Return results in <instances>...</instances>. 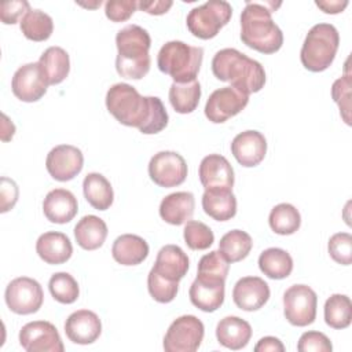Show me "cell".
<instances>
[{"label": "cell", "instance_id": "cell-5", "mask_svg": "<svg viewBox=\"0 0 352 352\" xmlns=\"http://www.w3.org/2000/svg\"><path fill=\"white\" fill-rule=\"evenodd\" d=\"M202 59V47L172 40L161 47L157 55V66L162 73L170 76L173 82H190L197 80Z\"/></svg>", "mask_w": 352, "mask_h": 352}, {"label": "cell", "instance_id": "cell-31", "mask_svg": "<svg viewBox=\"0 0 352 352\" xmlns=\"http://www.w3.org/2000/svg\"><path fill=\"white\" fill-rule=\"evenodd\" d=\"M258 268L271 279H285L293 271V258L280 248H268L258 256Z\"/></svg>", "mask_w": 352, "mask_h": 352}, {"label": "cell", "instance_id": "cell-9", "mask_svg": "<svg viewBox=\"0 0 352 352\" xmlns=\"http://www.w3.org/2000/svg\"><path fill=\"white\" fill-rule=\"evenodd\" d=\"M4 298L11 312L18 315H30L41 308L44 293L41 285L36 279L19 276L7 285Z\"/></svg>", "mask_w": 352, "mask_h": 352}, {"label": "cell", "instance_id": "cell-27", "mask_svg": "<svg viewBox=\"0 0 352 352\" xmlns=\"http://www.w3.org/2000/svg\"><path fill=\"white\" fill-rule=\"evenodd\" d=\"M38 65L48 85L60 84L70 72V58L62 47H48L41 54Z\"/></svg>", "mask_w": 352, "mask_h": 352}, {"label": "cell", "instance_id": "cell-34", "mask_svg": "<svg viewBox=\"0 0 352 352\" xmlns=\"http://www.w3.org/2000/svg\"><path fill=\"white\" fill-rule=\"evenodd\" d=\"M19 28L28 40L45 41L54 32V21L41 10H30L21 19Z\"/></svg>", "mask_w": 352, "mask_h": 352}, {"label": "cell", "instance_id": "cell-39", "mask_svg": "<svg viewBox=\"0 0 352 352\" xmlns=\"http://www.w3.org/2000/svg\"><path fill=\"white\" fill-rule=\"evenodd\" d=\"M186 245L191 250H206L214 242L213 231L202 221L188 220L183 230Z\"/></svg>", "mask_w": 352, "mask_h": 352}, {"label": "cell", "instance_id": "cell-16", "mask_svg": "<svg viewBox=\"0 0 352 352\" xmlns=\"http://www.w3.org/2000/svg\"><path fill=\"white\" fill-rule=\"evenodd\" d=\"M199 180L205 190H232L234 169L220 154H209L199 164Z\"/></svg>", "mask_w": 352, "mask_h": 352}, {"label": "cell", "instance_id": "cell-22", "mask_svg": "<svg viewBox=\"0 0 352 352\" xmlns=\"http://www.w3.org/2000/svg\"><path fill=\"white\" fill-rule=\"evenodd\" d=\"M194 208L195 198L192 192L176 191L162 198L160 204V216L168 224L182 226L192 217Z\"/></svg>", "mask_w": 352, "mask_h": 352}, {"label": "cell", "instance_id": "cell-21", "mask_svg": "<svg viewBox=\"0 0 352 352\" xmlns=\"http://www.w3.org/2000/svg\"><path fill=\"white\" fill-rule=\"evenodd\" d=\"M38 257L52 265L66 263L73 254V246L67 235L58 231H48L38 236L36 242Z\"/></svg>", "mask_w": 352, "mask_h": 352}, {"label": "cell", "instance_id": "cell-6", "mask_svg": "<svg viewBox=\"0 0 352 352\" xmlns=\"http://www.w3.org/2000/svg\"><path fill=\"white\" fill-rule=\"evenodd\" d=\"M338 45L340 34L331 23L314 25L308 30L300 51L302 66L314 73L326 70L333 63Z\"/></svg>", "mask_w": 352, "mask_h": 352}, {"label": "cell", "instance_id": "cell-2", "mask_svg": "<svg viewBox=\"0 0 352 352\" xmlns=\"http://www.w3.org/2000/svg\"><path fill=\"white\" fill-rule=\"evenodd\" d=\"M278 6L274 3H246L241 14V40L245 45L261 54H275L280 50L283 33L271 16Z\"/></svg>", "mask_w": 352, "mask_h": 352}, {"label": "cell", "instance_id": "cell-29", "mask_svg": "<svg viewBox=\"0 0 352 352\" xmlns=\"http://www.w3.org/2000/svg\"><path fill=\"white\" fill-rule=\"evenodd\" d=\"M202 209L212 219L227 221L236 214V198L232 190H205Z\"/></svg>", "mask_w": 352, "mask_h": 352}, {"label": "cell", "instance_id": "cell-17", "mask_svg": "<svg viewBox=\"0 0 352 352\" xmlns=\"http://www.w3.org/2000/svg\"><path fill=\"white\" fill-rule=\"evenodd\" d=\"M231 153L242 166H257L267 154V140L258 131H243L232 139Z\"/></svg>", "mask_w": 352, "mask_h": 352}, {"label": "cell", "instance_id": "cell-32", "mask_svg": "<svg viewBox=\"0 0 352 352\" xmlns=\"http://www.w3.org/2000/svg\"><path fill=\"white\" fill-rule=\"evenodd\" d=\"M201 84L194 80L190 82H173L169 88V102L176 113H192L199 103Z\"/></svg>", "mask_w": 352, "mask_h": 352}, {"label": "cell", "instance_id": "cell-41", "mask_svg": "<svg viewBox=\"0 0 352 352\" xmlns=\"http://www.w3.org/2000/svg\"><path fill=\"white\" fill-rule=\"evenodd\" d=\"M330 257L342 265L352 263V235L349 232H337L330 236L327 243Z\"/></svg>", "mask_w": 352, "mask_h": 352}, {"label": "cell", "instance_id": "cell-23", "mask_svg": "<svg viewBox=\"0 0 352 352\" xmlns=\"http://www.w3.org/2000/svg\"><path fill=\"white\" fill-rule=\"evenodd\" d=\"M188 257L184 250L177 245H165L157 253L155 264L153 270H155L161 276L179 282L183 279L188 271Z\"/></svg>", "mask_w": 352, "mask_h": 352}, {"label": "cell", "instance_id": "cell-8", "mask_svg": "<svg viewBox=\"0 0 352 352\" xmlns=\"http://www.w3.org/2000/svg\"><path fill=\"white\" fill-rule=\"evenodd\" d=\"M204 334V323L197 316H179L165 333L164 349L166 352H194L199 348Z\"/></svg>", "mask_w": 352, "mask_h": 352}, {"label": "cell", "instance_id": "cell-28", "mask_svg": "<svg viewBox=\"0 0 352 352\" xmlns=\"http://www.w3.org/2000/svg\"><path fill=\"white\" fill-rule=\"evenodd\" d=\"M107 232L106 223L95 214L81 217L74 227L76 242L84 250L99 249L104 243Z\"/></svg>", "mask_w": 352, "mask_h": 352}, {"label": "cell", "instance_id": "cell-4", "mask_svg": "<svg viewBox=\"0 0 352 352\" xmlns=\"http://www.w3.org/2000/svg\"><path fill=\"white\" fill-rule=\"evenodd\" d=\"M117 73L129 80H140L150 70L151 38L146 29L139 25H128L116 36Z\"/></svg>", "mask_w": 352, "mask_h": 352}, {"label": "cell", "instance_id": "cell-19", "mask_svg": "<svg viewBox=\"0 0 352 352\" xmlns=\"http://www.w3.org/2000/svg\"><path fill=\"white\" fill-rule=\"evenodd\" d=\"M270 298L268 283L258 276H243L232 289V300L242 311H257Z\"/></svg>", "mask_w": 352, "mask_h": 352}, {"label": "cell", "instance_id": "cell-12", "mask_svg": "<svg viewBox=\"0 0 352 352\" xmlns=\"http://www.w3.org/2000/svg\"><path fill=\"white\" fill-rule=\"evenodd\" d=\"M249 103V95L234 87H223L213 91L205 104V116L213 124H223L241 113Z\"/></svg>", "mask_w": 352, "mask_h": 352}, {"label": "cell", "instance_id": "cell-18", "mask_svg": "<svg viewBox=\"0 0 352 352\" xmlns=\"http://www.w3.org/2000/svg\"><path fill=\"white\" fill-rule=\"evenodd\" d=\"M65 333L72 342L88 345L99 338L102 333V322L94 311L78 309L67 316L65 322Z\"/></svg>", "mask_w": 352, "mask_h": 352}, {"label": "cell", "instance_id": "cell-42", "mask_svg": "<svg viewBox=\"0 0 352 352\" xmlns=\"http://www.w3.org/2000/svg\"><path fill=\"white\" fill-rule=\"evenodd\" d=\"M333 100L340 107V114L345 124L351 125V77L348 74L337 78L331 87Z\"/></svg>", "mask_w": 352, "mask_h": 352}, {"label": "cell", "instance_id": "cell-46", "mask_svg": "<svg viewBox=\"0 0 352 352\" xmlns=\"http://www.w3.org/2000/svg\"><path fill=\"white\" fill-rule=\"evenodd\" d=\"M0 198H1V213L8 212L10 209L14 208V205L18 201V186L15 184L14 180L8 177H1V187H0Z\"/></svg>", "mask_w": 352, "mask_h": 352}, {"label": "cell", "instance_id": "cell-45", "mask_svg": "<svg viewBox=\"0 0 352 352\" xmlns=\"http://www.w3.org/2000/svg\"><path fill=\"white\" fill-rule=\"evenodd\" d=\"M30 4L26 0H12L6 1L0 6V19L4 25H14L23 18V15L30 11Z\"/></svg>", "mask_w": 352, "mask_h": 352}, {"label": "cell", "instance_id": "cell-13", "mask_svg": "<svg viewBox=\"0 0 352 352\" xmlns=\"http://www.w3.org/2000/svg\"><path fill=\"white\" fill-rule=\"evenodd\" d=\"M19 344L28 352H63L58 329L47 320H34L22 326Z\"/></svg>", "mask_w": 352, "mask_h": 352}, {"label": "cell", "instance_id": "cell-24", "mask_svg": "<svg viewBox=\"0 0 352 352\" xmlns=\"http://www.w3.org/2000/svg\"><path fill=\"white\" fill-rule=\"evenodd\" d=\"M224 283L195 278L188 290L191 304L204 312H214L224 302Z\"/></svg>", "mask_w": 352, "mask_h": 352}, {"label": "cell", "instance_id": "cell-7", "mask_svg": "<svg viewBox=\"0 0 352 352\" xmlns=\"http://www.w3.org/2000/svg\"><path fill=\"white\" fill-rule=\"evenodd\" d=\"M232 15V7L223 0H210L192 8L187 15V29L198 38L209 40L217 36Z\"/></svg>", "mask_w": 352, "mask_h": 352}, {"label": "cell", "instance_id": "cell-36", "mask_svg": "<svg viewBox=\"0 0 352 352\" xmlns=\"http://www.w3.org/2000/svg\"><path fill=\"white\" fill-rule=\"evenodd\" d=\"M352 320V304L345 294H331L324 302V322L331 329H346Z\"/></svg>", "mask_w": 352, "mask_h": 352}, {"label": "cell", "instance_id": "cell-11", "mask_svg": "<svg viewBox=\"0 0 352 352\" xmlns=\"http://www.w3.org/2000/svg\"><path fill=\"white\" fill-rule=\"evenodd\" d=\"M187 164L176 151H160L148 162V176L160 187H176L187 177Z\"/></svg>", "mask_w": 352, "mask_h": 352}, {"label": "cell", "instance_id": "cell-20", "mask_svg": "<svg viewBox=\"0 0 352 352\" xmlns=\"http://www.w3.org/2000/svg\"><path fill=\"white\" fill-rule=\"evenodd\" d=\"M43 212L51 223L66 224L73 220L78 212L77 198L69 190L54 188L43 201Z\"/></svg>", "mask_w": 352, "mask_h": 352}, {"label": "cell", "instance_id": "cell-10", "mask_svg": "<svg viewBox=\"0 0 352 352\" xmlns=\"http://www.w3.org/2000/svg\"><path fill=\"white\" fill-rule=\"evenodd\" d=\"M318 296L307 285H293L283 294V314L287 322L297 327L314 323Z\"/></svg>", "mask_w": 352, "mask_h": 352}, {"label": "cell", "instance_id": "cell-35", "mask_svg": "<svg viewBox=\"0 0 352 352\" xmlns=\"http://www.w3.org/2000/svg\"><path fill=\"white\" fill-rule=\"evenodd\" d=\"M268 223L271 230L279 235H292L301 226L300 212L292 204H278L270 212Z\"/></svg>", "mask_w": 352, "mask_h": 352}, {"label": "cell", "instance_id": "cell-30", "mask_svg": "<svg viewBox=\"0 0 352 352\" xmlns=\"http://www.w3.org/2000/svg\"><path fill=\"white\" fill-rule=\"evenodd\" d=\"M82 191L88 204L98 210L109 209L114 201V192L110 182L98 172H91L84 177Z\"/></svg>", "mask_w": 352, "mask_h": 352}, {"label": "cell", "instance_id": "cell-40", "mask_svg": "<svg viewBox=\"0 0 352 352\" xmlns=\"http://www.w3.org/2000/svg\"><path fill=\"white\" fill-rule=\"evenodd\" d=\"M147 289L155 301L166 304L175 300L179 290V282L169 280L151 268L147 276Z\"/></svg>", "mask_w": 352, "mask_h": 352}, {"label": "cell", "instance_id": "cell-48", "mask_svg": "<svg viewBox=\"0 0 352 352\" xmlns=\"http://www.w3.org/2000/svg\"><path fill=\"white\" fill-rule=\"evenodd\" d=\"M256 352H283L285 346L282 344V341L276 337L272 336H267L263 337L254 346Z\"/></svg>", "mask_w": 352, "mask_h": 352}, {"label": "cell", "instance_id": "cell-14", "mask_svg": "<svg viewBox=\"0 0 352 352\" xmlns=\"http://www.w3.org/2000/svg\"><path fill=\"white\" fill-rule=\"evenodd\" d=\"M84 166V155L81 150L72 144L55 146L45 158V168L51 177L58 182H69L74 179Z\"/></svg>", "mask_w": 352, "mask_h": 352}, {"label": "cell", "instance_id": "cell-49", "mask_svg": "<svg viewBox=\"0 0 352 352\" xmlns=\"http://www.w3.org/2000/svg\"><path fill=\"white\" fill-rule=\"evenodd\" d=\"M315 4L326 14H338L345 10L348 6V0H326V1H315Z\"/></svg>", "mask_w": 352, "mask_h": 352}, {"label": "cell", "instance_id": "cell-37", "mask_svg": "<svg viewBox=\"0 0 352 352\" xmlns=\"http://www.w3.org/2000/svg\"><path fill=\"white\" fill-rule=\"evenodd\" d=\"M230 270V263L219 250H212L201 257L198 263L197 278L213 282H226Z\"/></svg>", "mask_w": 352, "mask_h": 352}, {"label": "cell", "instance_id": "cell-43", "mask_svg": "<svg viewBox=\"0 0 352 352\" xmlns=\"http://www.w3.org/2000/svg\"><path fill=\"white\" fill-rule=\"evenodd\" d=\"M297 351L300 352H331L333 345L329 337L320 331H305L301 334L297 342Z\"/></svg>", "mask_w": 352, "mask_h": 352}, {"label": "cell", "instance_id": "cell-50", "mask_svg": "<svg viewBox=\"0 0 352 352\" xmlns=\"http://www.w3.org/2000/svg\"><path fill=\"white\" fill-rule=\"evenodd\" d=\"M1 118H3L1 140L3 142H8L10 139H12V136L15 133V125L12 124V121H10V118L6 114H1Z\"/></svg>", "mask_w": 352, "mask_h": 352}, {"label": "cell", "instance_id": "cell-26", "mask_svg": "<svg viewBox=\"0 0 352 352\" xmlns=\"http://www.w3.org/2000/svg\"><path fill=\"white\" fill-rule=\"evenodd\" d=\"M113 258L121 265H138L148 256V243L139 235L122 234L111 246Z\"/></svg>", "mask_w": 352, "mask_h": 352}, {"label": "cell", "instance_id": "cell-15", "mask_svg": "<svg viewBox=\"0 0 352 352\" xmlns=\"http://www.w3.org/2000/svg\"><path fill=\"white\" fill-rule=\"evenodd\" d=\"M48 88L38 62L22 65L12 76V94L22 102L32 103L40 100Z\"/></svg>", "mask_w": 352, "mask_h": 352}, {"label": "cell", "instance_id": "cell-47", "mask_svg": "<svg viewBox=\"0 0 352 352\" xmlns=\"http://www.w3.org/2000/svg\"><path fill=\"white\" fill-rule=\"evenodd\" d=\"M170 0H154V1H139L138 7L150 15H162L172 7Z\"/></svg>", "mask_w": 352, "mask_h": 352}, {"label": "cell", "instance_id": "cell-1", "mask_svg": "<svg viewBox=\"0 0 352 352\" xmlns=\"http://www.w3.org/2000/svg\"><path fill=\"white\" fill-rule=\"evenodd\" d=\"M106 107L118 122L138 128L144 135L161 132L169 121L168 111L158 96H142L126 82H117L109 88Z\"/></svg>", "mask_w": 352, "mask_h": 352}, {"label": "cell", "instance_id": "cell-38", "mask_svg": "<svg viewBox=\"0 0 352 352\" xmlns=\"http://www.w3.org/2000/svg\"><path fill=\"white\" fill-rule=\"evenodd\" d=\"M48 289L51 296L60 304H73L80 296L77 280L69 272H56L50 278Z\"/></svg>", "mask_w": 352, "mask_h": 352}, {"label": "cell", "instance_id": "cell-3", "mask_svg": "<svg viewBox=\"0 0 352 352\" xmlns=\"http://www.w3.org/2000/svg\"><path fill=\"white\" fill-rule=\"evenodd\" d=\"M212 72L220 81L231 82L235 89L250 95L265 84V70L260 62L235 48H223L212 59Z\"/></svg>", "mask_w": 352, "mask_h": 352}, {"label": "cell", "instance_id": "cell-33", "mask_svg": "<svg viewBox=\"0 0 352 352\" xmlns=\"http://www.w3.org/2000/svg\"><path fill=\"white\" fill-rule=\"evenodd\" d=\"M252 248V236L242 230H231L226 232L219 242V252L228 263H238L246 258Z\"/></svg>", "mask_w": 352, "mask_h": 352}, {"label": "cell", "instance_id": "cell-44", "mask_svg": "<svg viewBox=\"0 0 352 352\" xmlns=\"http://www.w3.org/2000/svg\"><path fill=\"white\" fill-rule=\"evenodd\" d=\"M136 8L135 0H109L104 4V14L111 22H124L133 15Z\"/></svg>", "mask_w": 352, "mask_h": 352}, {"label": "cell", "instance_id": "cell-25", "mask_svg": "<svg viewBox=\"0 0 352 352\" xmlns=\"http://www.w3.org/2000/svg\"><path fill=\"white\" fill-rule=\"evenodd\" d=\"M252 337V326L239 316H226L216 326V338L220 345L238 351L248 345Z\"/></svg>", "mask_w": 352, "mask_h": 352}]
</instances>
